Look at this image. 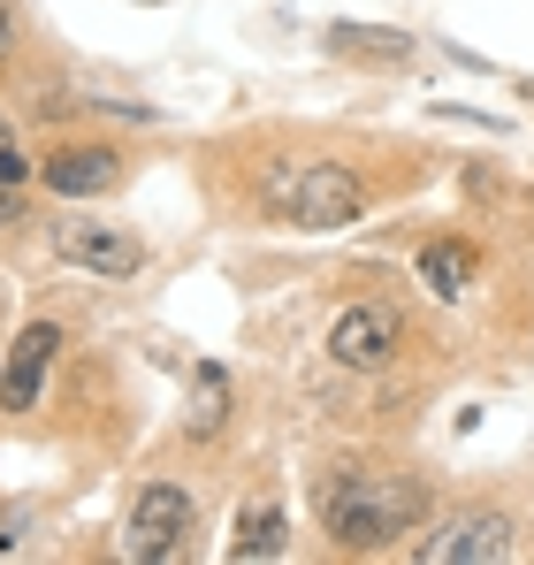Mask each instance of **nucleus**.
I'll list each match as a JSON object with an SVG mask.
<instances>
[{
  "instance_id": "nucleus-1",
  "label": "nucleus",
  "mask_w": 534,
  "mask_h": 565,
  "mask_svg": "<svg viewBox=\"0 0 534 565\" xmlns=\"http://www.w3.org/2000/svg\"><path fill=\"white\" fill-rule=\"evenodd\" d=\"M313 520L337 551H389L428 520V481L397 467H321L313 473Z\"/></svg>"
},
{
  "instance_id": "nucleus-2",
  "label": "nucleus",
  "mask_w": 534,
  "mask_h": 565,
  "mask_svg": "<svg viewBox=\"0 0 534 565\" xmlns=\"http://www.w3.org/2000/svg\"><path fill=\"white\" fill-rule=\"evenodd\" d=\"M260 206L290 230H352L366 214V184L344 161H275L260 177Z\"/></svg>"
},
{
  "instance_id": "nucleus-3",
  "label": "nucleus",
  "mask_w": 534,
  "mask_h": 565,
  "mask_svg": "<svg viewBox=\"0 0 534 565\" xmlns=\"http://www.w3.org/2000/svg\"><path fill=\"white\" fill-rule=\"evenodd\" d=\"M191 520H199V504L183 497L177 481H146L138 489V504H130V520H122V558H177V543L191 535Z\"/></svg>"
},
{
  "instance_id": "nucleus-4",
  "label": "nucleus",
  "mask_w": 534,
  "mask_h": 565,
  "mask_svg": "<svg viewBox=\"0 0 534 565\" xmlns=\"http://www.w3.org/2000/svg\"><path fill=\"white\" fill-rule=\"evenodd\" d=\"M504 558H520V527L504 512H458L420 543V565H504Z\"/></svg>"
},
{
  "instance_id": "nucleus-5",
  "label": "nucleus",
  "mask_w": 534,
  "mask_h": 565,
  "mask_svg": "<svg viewBox=\"0 0 534 565\" xmlns=\"http://www.w3.org/2000/svg\"><path fill=\"white\" fill-rule=\"evenodd\" d=\"M397 344H405L397 306H344V313L329 321V360H337V367H352V375L389 367V360H397Z\"/></svg>"
},
{
  "instance_id": "nucleus-6",
  "label": "nucleus",
  "mask_w": 534,
  "mask_h": 565,
  "mask_svg": "<svg viewBox=\"0 0 534 565\" xmlns=\"http://www.w3.org/2000/svg\"><path fill=\"white\" fill-rule=\"evenodd\" d=\"M54 253L70 268H92V276H138L146 268V237H130L122 222H62Z\"/></svg>"
},
{
  "instance_id": "nucleus-7",
  "label": "nucleus",
  "mask_w": 534,
  "mask_h": 565,
  "mask_svg": "<svg viewBox=\"0 0 534 565\" xmlns=\"http://www.w3.org/2000/svg\"><path fill=\"white\" fill-rule=\"evenodd\" d=\"M54 352H62V329H54V321H31V329L8 344V367H0V405H8V413H31V405H39V382L54 367Z\"/></svg>"
},
{
  "instance_id": "nucleus-8",
  "label": "nucleus",
  "mask_w": 534,
  "mask_h": 565,
  "mask_svg": "<svg viewBox=\"0 0 534 565\" xmlns=\"http://www.w3.org/2000/svg\"><path fill=\"white\" fill-rule=\"evenodd\" d=\"M39 177L62 191V199H99V191L122 184V153L115 146H62V153H46Z\"/></svg>"
},
{
  "instance_id": "nucleus-9",
  "label": "nucleus",
  "mask_w": 534,
  "mask_h": 565,
  "mask_svg": "<svg viewBox=\"0 0 534 565\" xmlns=\"http://www.w3.org/2000/svg\"><path fill=\"white\" fill-rule=\"evenodd\" d=\"M473 268H481V260H473V245H458V237H436V245L420 253V282H428L436 298H466V290H473Z\"/></svg>"
},
{
  "instance_id": "nucleus-10",
  "label": "nucleus",
  "mask_w": 534,
  "mask_h": 565,
  "mask_svg": "<svg viewBox=\"0 0 534 565\" xmlns=\"http://www.w3.org/2000/svg\"><path fill=\"white\" fill-rule=\"evenodd\" d=\"M229 558H282V512L275 504H245L237 512V543H229Z\"/></svg>"
},
{
  "instance_id": "nucleus-11",
  "label": "nucleus",
  "mask_w": 534,
  "mask_h": 565,
  "mask_svg": "<svg viewBox=\"0 0 534 565\" xmlns=\"http://www.w3.org/2000/svg\"><path fill=\"white\" fill-rule=\"evenodd\" d=\"M222 420H229V375H222V367H199V375H191V413H183V428H191V436H214Z\"/></svg>"
},
{
  "instance_id": "nucleus-12",
  "label": "nucleus",
  "mask_w": 534,
  "mask_h": 565,
  "mask_svg": "<svg viewBox=\"0 0 534 565\" xmlns=\"http://www.w3.org/2000/svg\"><path fill=\"white\" fill-rule=\"evenodd\" d=\"M329 46H337V54H374V62H405V54H413L405 31H359V23H337Z\"/></svg>"
},
{
  "instance_id": "nucleus-13",
  "label": "nucleus",
  "mask_w": 534,
  "mask_h": 565,
  "mask_svg": "<svg viewBox=\"0 0 534 565\" xmlns=\"http://www.w3.org/2000/svg\"><path fill=\"white\" fill-rule=\"evenodd\" d=\"M15 46V15H8V0H0V54Z\"/></svg>"
},
{
  "instance_id": "nucleus-14",
  "label": "nucleus",
  "mask_w": 534,
  "mask_h": 565,
  "mask_svg": "<svg viewBox=\"0 0 534 565\" xmlns=\"http://www.w3.org/2000/svg\"><path fill=\"white\" fill-rule=\"evenodd\" d=\"M15 222V184H0V230Z\"/></svg>"
}]
</instances>
